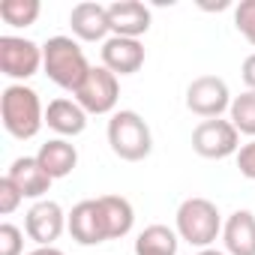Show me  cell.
Returning <instances> with one entry per match:
<instances>
[{
    "mask_svg": "<svg viewBox=\"0 0 255 255\" xmlns=\"http://www.w3.org/2000/svg\"><path fill=\"white\" fill-rule=\"evenodd\" d=\"M0 120L3 129L18 138V141H30L39 135V129L45 126V108L39 102V93L27 84H9L0 93Z\"/></svg>",
    "mask_w": 255,
    "mask_h": 255,
    "instance_id": "cell-1",
    "label": "cell"
},
{
    "mask_svg": "<svg viewBox=\"0 0 255 255\" xmlns=\"http://www.w3.org/2000/svg\"><path fill=\"white\" fill-rule=\"evenodd\" d=\"M42 69L57 87L75 93L84 84V78L90 72V63H87V54L78 45V39H72V36H51L42 45Z\"/></svg>",
    "mask_w": 255,
    "mask_h": 255,
    "instance_id": "cell-2",
    "label": "cell"
},
{
    "mask_svg": "<svg viewBox=\"0 0 255 255\" xmlns=\"http://www.w3.org/2000/svg\"><path fill=\"white\" fill-rule=\"evenodd\" d=\"M108 147L117 159L123 162H141L150 156L153 150V132H150V126L147 120L132 111V108H120L111 114L108 120Z\"/></svg>",
    "mask_w": 255,
    "mask_h": 255,
    "instance_id": "cell-3",
    "label": "cell"
},
{
    "mask_svg": "<svg viewBox=\"0 0 255 255\" xmlns=\"http://www.w3.org/2000/svg\"><path fill=\"white\" fill-rule=\"evenodd\" d=\"M222 213L210 198L192 195L186 201H180L177 213H174V231L180 234V240H186L195 249H210L216 243V237H222Z\"/></svg>",
    "mask_w": 255,
    "mask_h": 255,
    "instance_id": "cell-4",
    "label": "cell"
},
{
    "mask_svg": "<svg viewBox=\"0 0 255 255\" xmlns=\"http://www.w3.org/2000/svg\"><path fill=\"white\" fill-rule=\"evenodd\" d=\"M39 69H42V45L12 33L0 36V72L6 78H12L15 84H24Z\"/></svg>",
    "mask_w": 255,
    "mask_h": 255,
    "instance_id": "cell-5",
    "label": "cell"
},
{
    "mask_svg": "<svg viewBox=\"0 0 255 255\" xmlns=\"http://www.w3.org/2000/svg\"><path fill=\"white\" fill-rule=\"evenodd\" d=\"M192 150L204 159H228L237 156L240 150V132L234 129L231 120L213 117V120H201L192 129Z\"/></svg>",
    "mask_w": 255,
    "mask_h": 255,
    "instance_id": "cell-6",
    "label": "cell"
},
{
    "mask_svg": "<svg viewBox=\"0 0 255 255\" xmlns=\"http://www.w3.org/2000/svg\"><path fill=\"white\" fill-rule=\"evenodd\" d=\"M117 99H120V81L111 69H105L102 63L99 66H90L84 84L75 90V102L87 111V114H114L117 108Z\"/></svg>",
    "mask_w": 255,
    "mask_h": 255,
    "instance_id": "cell-7",
    "label": "cell"
},
{
    "mask_svg": "<svg viewBox=\"0 0 255 255\" xmlns=\"http://www.w3.org/2000/svg\"><path fill=\"white\" fill-rule=\"evenodd\" d=\"M231 99L234 96H231L225 78H219V75H198L186 87V108L204 120L222 117L231 108Z\"/></svg>",
    "mask_w": 255,
    "mask_h": 255,
    "instance_id": "cell-8",
    "label": "cell"
},
{
    "mask_svg": "<svg viewBox=\"0 0 255 255\" xmlns=\"http://www.w3.org/2000/svg\"><path fill=\"white\" fill-rule=\"evenodd\" d=\"M63 231H66V213L51 198L33 201V207L24 213V234L36 246H54V240H60Z\"/></svg>",
    "mask_w": 255,
    "mask_h": 255,
    "instance_id": "cell-9",
    "label": "cell"
},
{
    "mask_svg": "<svg viewBox=\"0 0 255 255\" xmlns=\"http://www.w3.org/2000/svg\"><path fill=\"white\" fill-rule=\"evenodd\" d=\"M66 231L72 234V240L78 246H99L108 240V228H105V216L99 210L96 198H84L78 201L69 213H66Z\"/></svg>",
    "mask_w": 255,
    "mask_h": 255,
    "instance_id": "cell-10",
    "label": "cell"
},
{
    "mask_svg": "<svg viewBox=\"0 0 255 255\" xmlns=\"http://www.w3.org/2000/svg\"><path fill=\"white\" fill-rule=\"evenodd\" d=\"M69 27L72 36L81 42H105L111 36V21H108V6L102 3H75L69 12Z\"/></svg>",
    "mask_w": 255,
    "mask_h": 255,
    "instance_id": "cell-11",
    "label": "cell"
},
{
    "mask_svg": "<svg viewBox=\"0 0 255 255\" xmlns=\"http://www.w3.org/2000/svg\"><path fill=\"white\" fill-rule=\"evenodd\" d=\"M102 66L114 75H135L144 66V45L141 39L129 36H108L102 42Z\"/></svg>",
    "mask_w": 255,
    "mask_h": 255,
    "instance_id": "cell-12",
    "label": "cell"
},
{
    "mask_svg": "<svg viewBox=\"0 0 255 255\" xmlns=\"http://www.w3.org/2000/svg\"><path fill=\"white\" fill-rule=\"evenodd\" d=\"M108 21H111V36H129L141 39L150 30V9L141 0H117L108 6Z\"/></svg>",
    "mask_w": 255,
    "mask_h": 255,
    "instance_id": "cell-13",
    "label": "cell"
},
{
    "mask_svg": "<svg viewBox=\"0 0 255 255\" xmlns=\"http://www.w3.org/2000/svg\"><path fill=\"white\" fill-rule=\"evenodd\" d=\"M45 126L57 132V138H75L87 129V111L75 99L57 96L45 108Z\"/></svg>",
    "mask_w": 255,
    "mask_h": 255,
    "instance_id": "cell-14",
    "label": "cell"
},
{
    "mask_svg": "<svg viewBox=\"0 0 255 255\" xmlns=\"http://www.w3.org/2000/svg\"><path fill=\"white\" fill-rule=\"evenodd\" d=\"M6 177L21 189V195L24 198H33V201H42L45 198V192L51 189V177H48V171L39 165V159L36 156H18L12 165H9V171H6Z\"/></svg>",
    "mask_w": 255,
    "mask_h": 255,
    "instance_id": "cell-15",
    "label": "cell"
},
{
    "mask_svg": "<svg viewBox=\"0 0 255 255\" xmlns=\"http://www.w3.org/2000/svg\"><path fill=\"white\" fill-rule=\"evenodd\" d=\"M222 243L228 255H255V213L234 210L222 225Z\"/></svg>",
    "mask_w": 255,
    "mask_h": 255,
    "instance_id": "cell-16",
    "label": "cell"
},
{
    "mask_svg": "<svg viewBox=\"0 0 255 255\" xmlns=\"http://www.w3.org/2000/svg\"><path fill=\"white\" fill-rule=\"evenodd\" d=\"M36 159H39V165L48 171L51 180H60V177H69V174L75 171V165H78V150H75V144H69L66 138H51V141H45V144L39 147Z\"/></svg>",
    "mask_w": 255,
    "mask_h": 255,
    "instance_id": "cell-17",
    "label": "cell"
},
{
    "mask_svg": "<svg viewBox=\"0 0 255 255\" xmlns=\"http://www.w3.org/2000/svg\"><path fill=\"white\" fill-rule=\"evenodd\" d=\"M99 210L105 216V228H108V240H120L132 231L135 225V210L129 204V198L123 195H99Z\"/></svg>",
    "mask_w": 255,
    "mask_h": 255,
    "instance_id": "cell-18",
    "label": "cell"
},
{
    "mask_svg": "<svg viewBox=\"0 0 255 255\" xmlns=\"http://www.w3.org/2000/svg\"><path fill=\"white\" fill-rule=\"evenodd\" d=\"M135 255H177L180 249V234L162 222L147 225L138 237H135Z\"/></svg>",
    "mask_w": 255,
    "mask_h": 255,
    "instance_id": "cell-19",
    "label": "cell"
},
{
    "mask_svg": "<svg viewBox=\"0 0 255 255\" xmlns=\"http://www.w3.org/2000/svg\"><path fill=\"white\" fill-rule=\"evenodd\" d=\"M39 0H0V18L9 27H30L39 18Z\"/></svg>",
    "mask_w": 255,
    "mask_h": 255,
    "instance_id": "cell-20",
    "label": "cell"
},
{
    "mask_svg": "<svg viewBox=\"0 0 255 255\" xmlns=\"http://www.w3.org/2000/svg\"><path fill=\"white\" fill-rule=\"evenodd\" d=\"M228 120L234 123V129H237L240 135L255 138V93H252V90H246V93H240V96L231 99Z\"/></svg>",
    "mask_w": 255,
    "mask_h": 255,
    "instance_id": "cell-21",
    "label": "cell"
},
{
    "mask_svg": "<svg viewBox=\"0 0 255 255\" xmlns=\"http://www.w3.org/2000/svg\"><path fill=\"white\" fill-rule=\"evenodd\" d=\"M234 27L249 45H255V0H240L234 6Z\"/></svg>",
    "mask_w": 255,
    "mask_h": 255,
    "instance_id": "cell-22",
    "label": "cell"
},
{
    "mask_svg": "<svg viewBox=\"0 0 255 255\" xmlns=\"http://www.w3.org/2000/svg\"><path fill=\"white\" fill-rule=\"evenodd\" d=\"M24 252V231L12 222L0 225V255H21Z\"/></svg>",
    "mask_w": 255,
    "mask_h": 255,
    "instance_id": "cell-23",
    "label": "cell"
},
{
    "mask_svg": "<svg viewBox=\"0 0 255 255\" xmlns=\"http://www.w3.org/2000/svg\"><path fill=\"white\" fill-rule=\"evenodd\" d=\"M24 201V195H21V189L3 174V177H0V213H3V216H9V213H15L18 210V204Z\"/></svg>",
    "mask_w": 255,
    "mask_h": 255,
    "instance_id": "cell-24",
    "label": "cell"
},
{
    "mask_svg": "<svg viewBox=\"0 0 255 255\" xmlns=\"http://www.w3.org/2000/svg\"><path fill=\"white\" fill-rule=\"evenodd\" d=\"M234 159H237L240 174H243L246 180H255V138L246 141V144H240V150H237Z\"/></svg>",
    "mask_w": 255,
    "mask_h": 255,
    "instance_id": "cell-25",
    "label": "cell"
},
{
    "mask_svg": "<svg viewBox=\"0 0 255 255\" xmlns=\"http://www.w3.org/2000/svg\"><path fill=\"white\" fill-rule=\"evenodd\" d=\"M240 75H243V84L255 93V54H249L246 60H243V69H240Z\"/></svg>",
    "mask_w": 255,
    "mask_h": 255,
    "instance_id": "cell-26",
    "label": "cell"
},
{
    "mask_svg": "<svg viewBox=\"0 0 255 255\" xmlns=\"http://www.w3.org/2000/svg\"><path fill=\"white\" fill-rule=\"evenodd\" d=\"M27 255H66L63 249H57V246H36L33 252H27Z\"/></svg>",
    "mask_w": 255,
    "mask_h": 255,
    "instance_id": "cell-27",
    "label": "cell"
},
{
    "mask_svg": "<svg viewBox=\"0 0 255 255\" xmlns=\"http://www.w3.org/2000/svg\"><path fill=\"white\" fill-rule=\"evenodd\" d=\"M195 255H228V252H219V249H213V246H210V249H198Z\"/></svg>",
    "mask_w": 255,
    "mask_h": 255,
    "instance_id": "cell-28",
    "label": "cell"
}]
</instances>
